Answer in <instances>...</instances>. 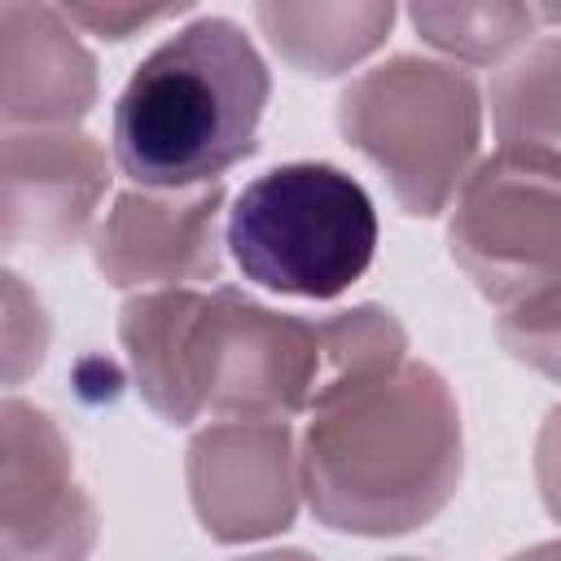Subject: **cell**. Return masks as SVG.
<instances>
[{"mask_svg":"<svg viewBox=\"0 0 561 561\" xmlns=\"http://www.w3.org/2000/svg\"><path fill=\"white\" fill-rule=\"evenodd\" d=\"M298 438L302 495L342 535H403L447 508L465 473L460 408L425 359L329 386Z\"/></svg>","mask_w":561,"mask_h":561,"instance_id":"obj_1","label":"cell"},{"mask_svg":"<svg viewBox=\"0 0 561 561\" xmlns=\"http://www.w3.org/2000/svg\"><path fill=\"white\" fill-rule=\"evenodd\" d=\"M118 342L140 399L167 425H193L206 412L285 421L311 408L324 373L320 320L272 311L232 285L127 298Z\"/></svg>","mask_w":561,"mask_h":561,"instance_id":"obj_2","label":"cell"},{"mask_svg":"<svg viewBox=\"0 0 561 561\" xmlns=\"http://www.w3.org/2000/svg\"><path fill=\"white\" fill-rule=\"evenodd\" d=\"M272 96L254 39L232 18H197L162 39L114 105V158L140 188L219 184L254 153Z\"/></svg>","mask_w":561,"mask_h":561,"instance_id":"obj_3","label":"cell"},{"mask_svg":"<svg viewBox=\"0 0 561 561\" xmlns=\"http://www.w3.org/2000/svg\"><path fill=\"white\" fill-rule=\"evenodd\" d=\"M342 136L386 175L408 215H438L473 171L482 92L469 70L434 57H390L337 96Z\"/></svg>","mask_w":561,"mask_h":561,"instance_id":"obj_4","label":"cell"},{"mask_svg":"<svg viewBox=\"0 0 561 561\" xmlns=\"http://www.w3.org/2000/svg\"><path fill=\"white\" fill-rule=\"evenodd\" d=\"M224 245L241 276L272 294L337 298L377 254V210L342 167L285 162L237 193Z\"/></svg>","mask_w":561,"mask_h":561,"instance_id":"obj_5","label":"cell"},{"mask_svg":"<svg viewBox=\"0 0 561 561\" xmlns=\"http://www.w3.org/2000/svg\"><path fill=\"white\" fill-rule=\"evenodd\" d=\"M447 250L473 289L508 307L561 276V158L500 145L456 193Z\"/></svg>","mask_w":561,"mask_h":561,"instance_id":"obj_6","label":"cell"},{"mask_svg":"<svg viewBox=\"0 0 561 561\" xmlns=\"http://www.w3.org/2000/svg\"><path fill=\"white\" fill-rule=\"evenodd\" d=\"M96 543V504L75 478L57 421L26 403L0 408V561H83Z\"/></svg>","mask_w":561,"mask_h":561,"instance_id":"obj_7","label":"cell"},{"mask_svg":"<svg viewBox=\"0 0 561 561\" xmlns=\"http://www.w3.org/2000/svg\"><path fill=\"white\" fill-rule=\"evenodd\" d=\"M188 500L219 543H250L285 530L298 513L302 465L285 421L232 416L206 425L184 460Z\"/></svg>","mask_w":561,"mask_h":561,"instance_id":"obj_8","label":"cell"},{"mask_svg":"<svg viewBox=\"0 0 561 561\" xmlns=\"http://www.w3.org/2000/svg\"><path fill=\"white\" fill-rule=\"evenodd\" d=\"M224 184L197 188H127L105 210L92 237V263L114 289H180L184 280H215Z\"/></svg>","mask_w":561,"mask_h":561,"instance_id":"obj_9","label":"cell"},{"mask_svg":"<svg viewBox=\"0 0 561 561\" xmlns=\"http://www.w3.org/2000/svg\"><path fill=\"white\" fill-rule=\"evenodd\" d=\"M105 149L79 127L9 131L0 149V237L9 250L61 254L105 197Z\"/></svg>","mask_w":561,"mask_h":561,"instance_id":"obj_10","label":"cell"},{"mask_svg":"<svg viewBox=\"0 0 561 561\" xmlns=\"http://www.w3.org/2000/svg\"><path fill=\"white\" fill-rule=\"evenodd\" d=\"M96 101V61L61 9L0 0V114L18 127H70Z\"/></svg>","mask_w":561,"mask_h":561,"instance_id":"obj_11","label":"cell"},{"mask_svg":"<svg viewBox=\"0 0 561 561\" xmlns=\"http://www.w3.org/2000/svg\"><path fill=\"white\" fill-rule=\"evenodd\" d=\"M267 44L302 75H342L364 61L394 26V4L381 0H316V4H254Z\"/></svg>","mask_w":561,"mask_h":561,"instance_id":"obj_12","label":"cell"},{"mask_svg":"<svg viewBox=\"0 0 561 561\" xmlns=\"http://www.w3.org/2000/svg\"><path fill=\"white\" fill-rule=\"evenodd\" d=\"M500 145L561 158V39H535L491 79Z\"/></svg>","mask_w":561,"mask_h":561,"instance_id":"obj_13","label":"cell"},{"mask_svg":"<svg viewBox=\"0 0 561 561\" xmlns=\"http://www.w3.org/2000/svg\"><path fill=\"white\" fill-rule=\"evenodd\" d=\"M408 18L438 53L486 66L500 61L508 48L526 44V35H539V26L561 22V4H412Z\"/></svg>","mask_w":561,"mask_h":561,"instance_id":"obj_14","label":"cell"},{"mask_svg":"<svg viewBox=\"0 0 561 561\" xmlns=\"http://www.w3.org/2000/svg\"><path fill=\"white\" fill-rule=\"evenodd\" d=\"M495 337L517 364L561 386V276L508 302L495 320Z\"/></svg>","mask_w":561,"mask_h":561,"instance_id":"obj_15","label":"cell"},{"mask_svg":"<svg viewBox=\"0 0 561 561\" xmlns=\"http://www.w3.org/2000/svg\"><path fill=\"white\" fill-rule=\"evenodd\" d=\"M48 351V316L39 298L22 285L18 272H4V381L18 386L26 373L44 364Z\"/></svg>","mask_w":561,"mask_h":561,"instance_id":"obj_16","label":"cell"},{"mask_svg":"<svg viewBox=\"0 0 561 561\" xmlns=\"http://www.w3.org/2000/svg\"><path fill=\"white\" fill-rule=\"evenodd\" d=\"M61 13H66L75 26H83V31L101 35V39H127V35H136V31H145V26H153V22H162V18H175V13H184V4H180V0H175V4H131V0H70V4H61Z\"/></svg>","mask_w":561,"mask_h":561,"instance_id":"obj_17","label":"cell"},{"mask_svg":"<svg viewBox=\"0 0 561 561\" xmlns=\"http://www.w3.org/2000/svg\"><path fill=\"white\" fill-rule=\"evenodd\" d=\"M508 561H561V539H548V543H530V548L513 552Z\"/></svg>","mask_w":561,"mask_h":561,"instance_id":"obj_18","label":"cell"},{"mask_svg":"<svg viewBox=\"0 0 561 561\" xmlns=\"http://www.w3.org/2000/svg\"><path fill=\"white\" fill-rule=\"evenodd\" d=\"M241 561H320L302 548H276V552H254V557H241Z\"/></svg>","mask_w":561,"mask_h":561,"instance_id":"obj_19","label":"cell"},{"mask_svg":"<svg viewBox=\"0 0 561 561\" xmlns=\"http://www.w3.org/2000/svg\"><path fill=\"white\" fill-rule=\"evenodd\" d=\"M390 561H421V557H390Z\"/></svg>","mask_w":561,"mask_h":561,"instance_id":"obj_20","label":"cell"}]
</instances>
